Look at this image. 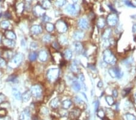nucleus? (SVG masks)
<instances>
[{
  "mask_svg": "<svg viewBox=\"0 0 136 120\" xmlns=\"http://www.w3.org/2000/svg\"><path fill=\"white\" fill-rule=\"evenodd\" d=\"M103 59L105 63L114 65L116 62V58L114 56L111 50L106 49L103 52Z\"/></svg>",
  "mask_w": 136,
  "mask_h": 120,
  "instance_id": "obj_1",
  "label": "nucleus"
},
{
  "mask_svg": "<svg viewBox=\"0 0 136 120\" xmlns=\"http://www.w3.org/2000/svg\"><path fill=\"white\" fill-rule=\"evenodd\" d=\"M59 75V70L56 68H53L49 69L47 71V76L49 81L53 82L58 78Z\"/></svg>",
  "mask_w": 136,
  "mask_h": 120,
  "instance_id": "obj_2",
  "label": "nucleus"
},
{
  "mask_svg": "<svg viewBox=\"0 0 136 120\" xmlns=\"http://www.w3.org/2000/svg\"><path fill=\"white\" fill-rule=\"evenodd\" d=\"M22 59H23V55H22V53H19L17 54L12 58L11 61L9 62V67L12 68L17 67L21 63Z\"/></svg>",
  "mask_w": 136,
  "mask_h": 120,
  "instance_id": "obj_3",
  "label": "nucleus"
},
{
  "mask_svg": "<svg viewBox=\"0 0 136 120\" xmlns=\"http://www.w3.org/2000/svg\"><path fill=\"white\" fill-rule=\"evenodd\" d=\"M79 9V6L76 4H69L65 7V11L70 15L75 16L77 15Z\"/></svg>",
  "mask_w": 136,
  "mask_h": 120,
  "instance_id": "obj_4",
  "label": "nucleus"
},
{
  "mask_svg": "<svg viewBox=\"0 0 136 120\" xmlns=\"http://www.w3.org/2000/svg\"><path fill=\"white\" fill-rule=\"evenodd\" d=\"M108 73L113 78H120L122 77L123 73L120 69L118 67H114L108 70Z\"/></svg>",
  "mask_w": 136,
  "mask_h": 120,
  "instance_id": "obj_5",
  "label": "nucleus"
},
{
  "mask_svg": "<svg viewBox=\"0 0 136 120\" xmlns=\"http://www.w3.org/2000/svg\"><path fill=\"white\" fill-rule=\"evenodd\" d=\"M56 27L57 31L60 33H65L67 31V25L63 20H59L56 23Z\"/></svg>",
  "mask_w": 136,
  "mask_h": 120,
  "instance_id": "obj_6",
  "label": "nucleus"
},
{
  "mask_svg": "<svg viewBox=\"0 0 136 120\" xmlns=\"http://www.w3.org/2000/svg\"><path fill=\"white\" fill-rule=\"evenodd\" d=\"M118 17L117 15L115 13H111L107 17L106 19V22L110 26H115L118 22Z\"/></svg>",
  "mask_w": 136,
  "mask_h": 120,
  "instance_id": "obj_7",
  "label": "nucleus"
},
{
  "mask_svg": "<svg viewBox=\"0 0 136 120\" xmlns=\"http://www.w3.org/2000/svg\"><path fill=\"white\" fill-rule=\"evenodd\" d=\"M31 93L34 98H39L42 95V90L39 85H34L31 87Z\"/></svg>",
  "mask_w": 136,
  "mask_h": 120,
  "instance_id": "obj_8",
  "label": "nucleus"
},
{
  "mask_svg": "<svg viewBox=\"0 0 136 120\" xmlns=\"http://www.w3.org/2000/svg\"><path fill=\"white\" fill-rule=\"evenodd\" d=\"M33 13L36 17H43L45 13V9L42 6L37 5L33 8Z\"/></svg>",
  "mask_w": 136,
  "mask_h": 120,
  "instance_id": "obj_9",
  "label": "nucleus"
},
{
  "mask_svg": "<svg viewBox=\"0 0 136 120\" xmlns=\"http://www.w3.org/2000/svg\"><path fill=\"white\" fill-rule=\"evenodd\" d=\"M81 113V111L79 109H74L69 113V118L72 120H77Z\"/></svg>",
  "mask_w": 136,
  "mask_h": 120,
  "instance_id": "obj_10",
  "label": "nucleus"
},
{
  "mask_svg": "<svg viewBox=\"0 0 136 120\" xmlns=\"http://www.w3.org/2000/svg\"><path fill=\"white\" fill-rule=\"evenodd\" d=\"M31 114L29 109H26L22 111L19 116V120H31Z\"/></svg>",
  "mask_w": 136,
  "mask_h": 120,
  "instance_id": "obj_11",
  "label": "nucleus"
},
{
  "mask_svg": "<svg viewBox=\"0 0 136 120\" xmlns=\"http://www.w3.org/2000/svg\"><path fill=\"white\" fill-rule=\"evenodd\" d=\"M78 25L81 29L83 30L87 29L88 27V19L85 18H81L79 19Z\"/></svg>",
  "mask_w": 136,
  "mask_h": 120,
  "instance_id": "obj_12",
  "label": "nucleus"
},
{
  "mask_svg": "<svg viewBox=\"0 0 136 120\" xmlns=\"http://www.w3.org/2000/svg\"><path fill=\"white\" fill-rule=\"evenodd\" d=\"M38 58L39 61H42V62H45V61H47V58H48V53H47V51L45 50H41L39 52Z\"/></svg>",
  "mask_w": 136,
  "mask_h": 120,
  "instance_id": "obj_13",
  "label": "nucleus"
},
{
  "mask_svg": "<svg viewBox=\"0 0 136 120\" xmlns=\"http://www.w3.org/2000/svg\"><path fill=\"white\" fill-rule=\"evenodd\" d=\"M30 31L32 32L33 34L34 35H39L41 34L42 32V29L41 26L39 25H34L31 27Z\"/></svg>",
  "mask_w": 136,
  "mask_h": 120,
  "instance_id": "obj_14",
  "label": "nucleus"
},
{
  "mask_svg": "<svg viewBox=\"0 0 136 120\" xmlns=\"http://www.w3.org/2000/svg\"><path fill=\"white\" fill-rule=\"evenodd\" d=\"M85 34L82 31H76L73 34V38L76 41L82 40L84 38Z\"/></svg>",
  "mask_w": 136,
  "mask_h": 120,
  "instance_id": "obj_15",
  "label": "nucleus"
},
{
  "mask_svg": "<svg viewBox=\"0 0 136 120\" xmlns=\"http://www.w3.org/2000/svg\"><path fill=\"white\" fill-rule=\"evenodd\" d=\"M52 56L54 60H55V61L56 62V63L60 64L63 61L62 55L59 52H55L53 53V54Z\"/></svg>",
  "mask_w": 136,
  "mask_h": 120,
  "instance_id": "obj_16",
  "label": "nucleus"
},
{
  "mask_svg": "<svg viewBox=\"0 0 136 120\" xmlns=\"http://www.w3.org/2000/svg\"><path fill=\"white\" fill-rule=\"evenodd\" d=\"M16 11L18 13L21 14L24 10V4L23 2H18L16 4Z\"/></svg>",
  "mask_w": 136,
  "mask_h": 120,
  "instance_id": "obj_17",
  "label": "nucleus"
},
{
  "mask_svg": "<svg viewBox=\"0 0 136 120\" xmlns=\"http://www.w3.org/2000/svg\"><path fill=\"white\" fill-rule=\"evenodd\" d=\"M97 26L98 27L100 28V29H103L106 24L105 19L103 18V17H100L97 20Z\"/></svg>",
  "mask_w": 136,
  "mask_h": 120,
  "instance_id": "obj_18",
  "label": "nucleus"
},
{
  "mask_svg": "<svg viewBox=\"0 0 136 120\" xmlns=\"http://www.w3.org/2000/svg\"><path fill=\"white\" fill-rule=\"evenodd\" d=\"M58 42H59V44L63 45V46H66L68 43L67 38L64 35H60L58 37Z\"/></svg>",
  "mask_w": 136,
  "mask_h": 120,
  "instance_id": "obj_19",
  "label": "nucleus"
},
{
  "mask_svg": "<svg viewBox=\"0 0 136 120\" xmlns=\"http://www.w3.org/2000/svg\"><path fill=\"white\" fill-rule=\"evenodd\" d=\"M65 89V83L64 81L60 80L59 82L56 85V89L58 90L59 92H62Z\"/></svg>",
  "mask_w": 136,
  "mask_h": 120,
  "instance_id": "obj_20",
  "label": "nucleus"
},
{
  "mask_svg": "<svg viewBox=\"0 0 136 120\" xmlns=\"http://www.w3.org/2000/svg\"><path fill=\"white\" fill-rule=\"evenodd\" d=\"M12 94L13 97H15L17 100H21V99H22V95H21V93H20V92H19L17 89L13 88Z\"/></svg>",
  "mask_w": 136,
  "mask_h": 120,
  "instance_id": "obj_21",
  "label": "nucleus"
},
{
  "mask_svg": "<svg viewBox=\"0 0 136 120\" xmlns=\"http://www.w3.org/2000/svg\"><path fill=\"white\" fill-rule=\"evenodd\" d=\"M3 44L5 46L7 47H10V48H12V47H13L15 45V43L13 41H12V40H9V39H6L3 41Z\"/></svg>",
  "mask_w": 136,
  "mask_h": 120,
  "instance_id": "obj_22",
  "label": "nucleus"
},
{
  "mask_svg": "<svg viewBox=\"0 0 136 120\" xmlns=\"http://www.w3.org/2000/svg\"><path fill=\"white\" fill-rule=\"evenodd\" d=\"M74 49H75L76 52L78 53H81L83 50V46L82 44L80 42H76L74 44Z\"/></svg>",
  "mask_w": 136,
  "mask_h": 120,
  "instance_id": "obj_23",
  "label": "nucleus"
},
{
  "mask_svg": "<svg viewBox=\"0 0 136 120\" xmlns=\"http://www.w3.org/2000/svg\"><path fill=\"white\" fill-rule=\"evenodd\" d=\"M72 88L75 92H79L81 89V85L77 81H73L72 83Z\"/></svg>",
  "mask_w": 136,
  "mask_h": 120,
  "instance_id": "obj_24",
  "label": "nucleus"
},
{
  "mask_svg": "<svg viewBox=\"0 0 136 120\" xmlns=\"http://www.w3.org/2000/svg\"><path fill=\"white\" fill-rule=\"evenodd\" d=\"M62 107L64 109H68L72 106V101L70 99H65L64 101H62Z\"/></svg>",
  "mask_w": 136,
  "mask_h": 120,
  "instance_id": "obj_25",
  "label": "nucleus"
},
{
  "mask_svg": "<svg viewBox=\"0 0 136 120\" xmlns=\"http://www.w3.org/2000/svg\"><path fill=\"white\" fill-rule=\"evenodd\" d=\"M59 99L57 98H55L51 100L50 103V107H51L52 109H56L58 107V106H59Z\"/></svg>",
  "mask_w": 136,
  "mask_h": 120,
  "instance_id": "obj_26",
  "label": "nucleus"
},
{
  "mask_svg": "<svg viewBox=\"0 0 136 120\" xmlns=\"http://www.w3.org/2000/svg\"><path fill=\"white\" fill-rule=\"evenodd\" d=\"M5 36L7 39L9 40H15L16 39V35H15V33L13 32L12 31H7L5 32Z\"/></svg>",
  "mask_w": 136,
  "mask_h": 120,
  "instance_id": "obj_27",
  "label": "nucleus"
},
{
  "mask_svg": "<svg viewBox=\"0 0 136 120\" xmlns=\"http://www.w3.org/2000/svg\"><path fill=\"white\" fill-rule=\"evenodd\" d=\"M31 95H32L31 92L27 90V91L24 93V94L22 95V99H23L24 102H27L31 98Z\"/></svg>",
  "mask_w": 136,
  "mask_h": 120,
  "instance_id": "obj_28",
  "label": "nucleus"
},
{
  "mask_svg": "<svg viewBox=\"0 0 136 120\" xmlns=\"http://www.w3.org/2000/svg\"><path fill=\"white\" fill-rule=\"evenodd\" d=\"M111 30L110 28H108L103 32V35H102V38L104 40H108L110 35H111Z\"/></svg>",
  "mask_w": 136,
  "mask_h": 120,
  "instance_id": "obj_29",
  "label": "nucleus"
},
{
  "mask_svg": "<svg viewBox=\"0 0 136 120\" xmlns=\"http://www.w3.org/2000/svg\"><path fill=\"white\" fill-rule=\"evenodd\" d=\"M42 7L44 9H47L51 7V3L50 2L49 0H43L42 2Z\"/></svg>",
  "mask_w": 136,
  "mask_h": 120,
  "instance_id": "obj_30",
  "label": "nucleus"
},
{
  "mask_svg": "<svg viewBox=\"0 0 136 120\" xmlns=\"http://www.w3.org/2000/svg\"><path fill=\"white\" fill-rule=\"evenodd\" d=\"M45 29L48 32H51L55 29V26L51 22H47L45 26Z\"/></svg>",
  "mask_w": 136,
  "mask_h": 120,
  "instance_id": "obj_31",
  "label": "nucleus"
},
{
  "mask_svg": "<svg viewBox=\"0 0 136 120\" xmlns=\"http://www.w3.org/2000/svg\"><path fill=\"white\" fill-rule=\"evenodd\" d=\"M64 57L66 59L70 60L72 58V52L70 49H67L64 52Z\"/></svg>",
  "mask_w": 136,
  "mask_h": 120,
  "instance_id": "obj_32",
  "label": "nucleus"
},
{
  "mask_svg": "<svg viewBox=\"0 0 136 120\" xmlns=\"http://www.w3.org/2000/svg\"><path fill=\"white\" fill-rule=\"evenodd\" d=\"M105 100L106 101V102L108 103V104L110 105V106H113V105L114 104V100L111 96L110 95L106 96Z\"/></svg>",
  "mask_w": 136,
  "mask_h": 120,
  "instance_id": "obj_33",
  "label": "nucleus"
},
{
  "mask_svg": "<svg viewBox=\"0 0 136 120\" xmlns=\"http://www.w3.org/2000/svg\"><path fill=\"white\" fill-rule=\"evenodd\" d=\"M70 70L72 71L73 73H77L78 72V68H77V63L75 61L73 62V63L70 66Z\"/></svg>",
  "mask_w": 136,
  "mask_h": 120,
  "instance_id": "obj_34",
  "label": "nucleus"
},
{
  "mask_svg": "<svg viewBox=\"0 0 136 120\" xmlns=\"http://www.w3.org/2000/svg\"><path fill=\"white\" fill-rule=\"evenodd\" d=\"M66 0H56L55 2V4L58 7H62L66 4Z\"/></svg>",
  "mask_w": 136,
  "mask_h": 120,
  "instance_id": "obj_35",
  "label": "nucleus"
},
{
  "mask_svg": "<svg viewBox=\"0 0 136 120\" xmlns=\"http://www.w3.org/2000/svg\"><path fill=\"white\" fill-rule=\"evenodd\" d=\"M37 54H36V52H31L30 54H29V59H30V61H34V60H36V59L37 58Z\"/></svg>",
  "mask_w": 136,
  "mask_h": 120,
  "instance_id": "obj_36",
  "label": "nucleus"
},
{
  "mask_svg": "<svg viewBox=\"0 0 136 120\" xmlns=\"http://www.w3.org/2000/svg\"><path fill=\"white\" fill-rule=\"evenodd\" d=\"M125 118L127 120H136V117L133 114L127 113L125 115Z\"/></svg>",
  "mask_w": 136,
  "mask_h": 120,
  "instance_id": "obj_37",
  "label": "nucleus"
},
{
  "mask_svg": "<svg viewBox=\"0 0 136 120\" xmlns=\"http://www.w3.org/2000/svg\"><path fill=\"white\" fill-rule=\"evenodd\" d=\"M1 26L3 29H6L10 26V22L7 21H4L1 23Z\"/></svg>",
  "mask_w": 136,
  "mask_h": 120,
  "instance_id": "obj_38",
  "label": "nucleus"
},
{
  "mask_svg": "<svg viewBox=\"0 0 136 120\" xmlns=\"http://www.w3.org/2000/svg\"><path fill=\"white\" fill-rule=\"evenodd\" d=\"M51 40V37L50 35H45V36H43L42 41L44 43H48Z\"/></svg>",
  "mask_w": 136,
  "mask_h": 120,
  "instance_id": "obj_39",
  "label": "nucleus"
},
{
  "mask_svg": "<svg viewBox=\"0 0 136 120\" xmlns=\"http://www.w3.org/2000/svg\"><path fill=\"white\" fill-rule=\"evenodd\" d=\"M74 101L77 104L79 105H82V104H84V102L83 101L82 99L81 98H80L79 97H76L74 98Z\"/></svg>",
  "mask_w": 136,
  "mask_h": 120,
  "instance_id": "obj_40",
  "label": "nucleus"
},
{
  "mask_svg": "<svg viewBox=\"0 0 136 120\" xmlns=\"http://www.w3.org/2000/svg\"><path fill=\"white\" fill-rule=\"evenodd\" d=\"M7 115V111L5 109H1L0 110V118H4Z\"/></svg>",
  "mask_w": 136,
  "mask_h": 120,
  "instance_id": "obj_41",
  "label": "nucleus"
},
{
  "mask_svg": "<svg viewBox=\"0 0 136 120\" xmlns=\"http://www.w3.org/2000/svg\"><path fill=\"white\" fill-rule=\"evenodd\" d=\"M98 116L100 118H103L105 117V113L103 110H99L98 112Z\"/></svg>",
  "mask_w": 136,
  "mask_h": 120,
  "instance_id": "obj_42",
  "label": "nucleus"
},
{
  "mask_svg": "<svg viewBox=\"0 0 136 120\" xmlns=\"http://www.w3.org/2000/svg\"><path fill=\"white\" fill-rule=\"evenodd\" d=\"M52 46L53 47V48H55V49L56 50L59 49V48H60V46H59V43H58V42H53L52 44Z\"/></svg>",
  "mask_w": 136,
  "mask_h": 120,
  "instance_id": "obj_43",
  "label": "nucleus"
},
{
  "mask_svg": "<svg viewBox=\"0 0 136 120\" xmlns=\"http://www.w3.org/2000/svg\"><path fill=\"white\" fill-rule=\"evenodd\" d=\"M6 66V61L3 58H0V67H3Z\"/></svg>",
  "mask_w": 136,
  "mask_h": 120,
  "instance_id": "obj_44",
  "label": "nucleus"
},
{
  "mask_svg": "<svg viewBox=\"0 0 136 120\" xmlns=\"http://www.w3.org/2000/svg\"><path fill=\"white\" fill-rule=\"evenodd\" d=\"M131 89H124L123 90V95L125 97V96H127V95H128V93H129V92L131 91Z\"/></svg>",
  "mask_w": 136,
  "mask_h": 120,
  "instance_id": "obj_45",
  "label": "nucleus"
},
{
  "mask_svg": "<svg viewBox=\"0 0 136 120\" xmlns=\"http://www.w3.org/2000/svg\"><path fill=\"white\" fill-rule=\"evenodd\" d=\"M6 99V97L2 93H0V104H1L2 102H4Z\"/></svg>",
  "mask_w": 136,
  "mask_h": 120,
  "instance_id": "obj_46",
  "label": "nucleus"
},
{
  "mask_svg": "<svg viewBox=\"0 0 136 120\" xmlns=\"http://www.w3.org/2000/svg\"><path fill=\"white\" fill-rule=\"evenodd\" d=\"M30 47L32 49H37L38 47V44H36V43H34V42H33V43H31V44H30Z\"/></svg>",
  "mask_w": 136,
  "mask_h": 120,
  "instance_id": "obj_47",
  "label": "nucleus"
},
{
  "mask_svg": "<svg viewBox=\"0 0 136 120\" xmlns=\"http://www.w3.org/2000/svg\"><path fill=\"white\" fill-rule=\"evenodd\" d=\"M113 97H115V98H117L118 97V92L116 89H114L113 90Z\"/></svg>",
  "mask_w": 136,
  "mask_h": 120,
  "instance_id": "obj_48",
  "label": "nucleus"
},
{
  "mask_svg": "<svg viewBox=\"0 0 136 120\" xmlns=\"http://www.w3.org/2000/svg\"><path fill=\"white\" fill-rule=\"evenodd\" d=\"M79 80H81V81L84 83L85 81V76L83 74H80L79 75Z\"/></svg>",
  "mask_w": 136,
  "mask_h": 120,
  "instance_id": "obj_49",
  "label": "nucleus"
},
{
  "mask_svg": "<svg viewBox=\"0 0 136 120\" xmlns=\"http://www.w3.org/2000/svg\"><path fill=\"white\" fill-rule=\"evenodd\" d=\"M16 80H17V76H14V75H13V76H10L9 78H8V81H10L15 82V81Z\"/></svg>",
  "mask_w": 136,
  "mask_h": 120,
  "instance_id": "obj_50",
  "label": "nucleus"
},
{
  "mask_svg": "<svg viewBox=\"0 0 136 120\" xmlns=\"http://www.w3.org/2000/svg\"><path fill=\"white\" fill-rule=\"evenodd\" d=\"M50 18H49L47 16H43V21H44L45 22H47V21H50Z\"/></svg>",
  "mask_w": 136,
  "mask_h": 120,
  "instance_id": "obj_51",
  "label": "nucleus"
},
{
  "mask_svg": "<svg viewBox=\"0 0 136 120\" xmlns=\"http://www.w3.org/2000/svg\"><path fill=\"white\" fill-rule=\"evenodd\" d=\"M21 46L22 47H26V43L25 41V40H22L21 41Z\"/></svg>",
  "mask_w": 136,
  "mask_h": 120,
  "instance_id": "obj_52",
  "label": "nucleus"
},
{
  "mask_svg": "<svg viewBox=\"0 0 136 120\" xmlns=\"http://www.w3.org/2000/svg\"><path fill=\"white\" fill-rule=\"evenodd\" d=\"M98 87H99V88H101V87H103V83H102L101 81H100L98 83Z\"/></svg>",
  "mask_w": 136,
  "mask_h": 120,
  "instance_id": "obj_53",
  "label": "nucleus"
},
{
  "mask_svg": "<svg viewBox=\"0 0 136 120\" xmlns=\"http://www.w3.org/2000/svg\"><path fill=\"white\" fill-rule=\"evenodd\" d=\"M42 111L43 114H47L48 113V110L46 108H42Z\"/></svg>",
  "mask_w": 136,
  "mask_h": 120,
  "instance_id": "obj_54",
  "label": "nucleus"
},
{
  "mask_svg": "<svg viewBox=\"0 0 136 120\" xmlns=\"http://www.w3.org/2000/svg\"><path fill=\"white\" fill-rule=\"evenodd\" d=\"M132 32H133V33H136V24H134L133 26V27H132Z\"/></svg>",
  "mask_w": 136,
  "mask_h": 120,
  "instance_id": "obj_55",
  "label": "nucleus"
},
{
  "mask_svg": "<svg viewBox=\"0 0 136 120\" xmlns=\"http://www.w3.org/2000/svg\"><path fill=\"white\" fill-rule=\"evenodd\" d=\"M99 101H96V104H95V110L96 111H97L98 109V107H99Z\"/></svg>",
  "mask_w": 136,
  "mask_h": 120,
  "instance_id": "obj_56",
  "label": "nucleus"
},
{
  "mask_svg": "<svg viewBox=\"0 0 136 120\" xmlns=\"http://www.w3.org/2000/svg\"><path fill=\"white\" fill-rule=\"evenodd\" d=\"M134 100H135V102L136 103V93L134 94Z\"/></svg>",
  "mask_w": 136,
  "mask_h": 120,
  "instance_id": "obj_57",
  "label": "nucleus"
},
{
  "mask_svg": "<svg viewBox=\"0 0 136 120\" xmlns=\"http://www.w3.org/2000/svg\"><path fill=\"white\" fill-rule=\"evenodd\" d=\"M72 1H73V2H74V3H76V2H77L78 0H72Z\"/></svg>",
  "mask_w": 136,
  "mask_h": 120,
  "instance_id": "obj_58",
  "label": "nucleus"
},
{
  "mask_svg": "<svg viewBox=\"0 0 136 120\" xmlns=\"http://www.w3.org/2000/svg\"><path fill=\"white\" fill-rule=\"evenodd\" d=\"M1 38H2L1 34H0V41H1Z\"/></svg>",
  "mask_w": 136,
  "mask_h": 120,
  "instance_id": "obj_59",
  "label": "nucleus"
},
{
  "mask_svg": "<svg viewBox=\"0 0 136 120\" xmlns=\"http://www.w3.org/2000/svg\"><path fill=\"white\" fill-rule=\"evenodd\" d=\"M27 1H28V2H30L31 1H32V0H26Z\"/></svg>",
  "mask_w": 136,
  "mask_h": 120,
  "instance_id": "obj_60",
  "label": "nucleus"
},
{
  "mask_svg": "<svg viewBox=\"0 0 136 120\" xmlns=\"http://www.w3.org/2000/svg\"><path fill=\"white\" fill-rule=\"evenodd\" d=\"M105 120H108V119H107V118H106Z\"/></svg>",
  "mask_w": 136,
  "mask_h": 120,
  "instance_id": "obj_61",
  "label": "nucleus"
}]
</instances>
